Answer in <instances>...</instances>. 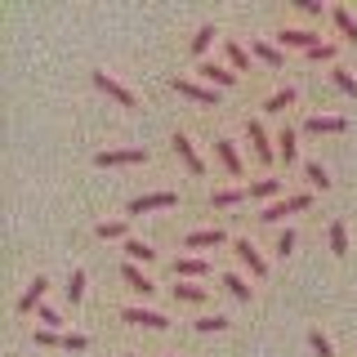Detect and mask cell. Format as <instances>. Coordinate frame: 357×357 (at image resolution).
I'll return each instance as SVG.
<instances>
[{
  "label": "cell",
  "mask_w": 357,
  "mask_h": 357,
  "mask_svg": "<svg viewBox=\"0 0 357 357\" xmlns=\"http://www.w3.org/2000/svg\"><path fill=\"white\" fill-rule=\"evenodd\" d=\"M308 206H312V192H295V197H286V201L264 206V210H259V223H282L290 210H308Z\"/></svg>",
  "instance_id": "cell-1"
},
{
  "label": "cell",
  "mask_w": 357,
  "mask_h": 357,
  "mask_svg": "<svg viewBox=\"0 0 357 357\" xmlns=\"http://www.w3.org/2000/svg\"><path fill=\"white\" fill-rule=\"evenodd\" d=\"M174 89H178V94H188L192 103H206V107H223V98H219V89H215V85H197V81H178V76H174Z\"/></svg>",
  "instance_id": "cell-2"
},
{
  "label": "cell",
  "mask_w": 357,
  "mask_h": 357,
  "mask_svg": "<svg viewBox=\"0 0 357 357\" xmlns=\"http://www.w3.org/2000/svg\"><path fill=\"white\" fill-rule=\"evenodd\" d=\"M178 206V192H148V197H134L130 201V215H148V210H170Z\"/></svg>",
  "instance_id": "cell-3"
},
{
  "label": "cell",
  "mask_w": 357,
  "mask_h": 357,
  "mask_svg": "<svg viewBox=\"0 0 357 357\" xmlns=\"http://www.w3.org/2000/svg\"><path fill=\"white\" fill-rule=\"evenodd\" d=\"M277 45H295V50H312V45H321V31H308V27H282L277 31Z\"/></svg>",
  "instance_id": "cell-4"
},
{
  "label": "cell",
  "mask_w": 357,
  "mask_h": 357,
  "mask_svg": "<svg viewBox=\"0 0 357 357\" xmlns=\"http://www.w3.org/2000/svg\"><path fill=\"white\" fill-rule=\"evenodd\" d=\"M245 139H250V148H255V156H259L264 165H268V161H273V156H277V148H273V143H268L264 126H259V121H250V116H245Z\"/></svg>",
  "instance_id": "cell-5"
},
{
  "label": "cell",
  "mask_w": 357,
  "mask_h": 357,
  "mask_svg": "<svg viewBox=\"0 0 357 357\" xmlns=\"http://www.w3.org/2000/svg\"><path fill=\"white\" fill-rule=\"evenodd\" d=\"M121 321H130V326H152V331L170 326V317H165V312H152V308H121Z\"/></svg>",
  "instance_id": "cell-6"
},
{
  "label": "cell",
  "mask_w": 357,
  "mask_h": 357,
  "mask_svg": "<svg viewBox=\"0 0 357 357\" xmlns=\"http://www.w3.org/2000/svg\"><path fill=\"white\" fill-rule=\"evenodd\" d=\"M94 85H98V89H103V94H107V98H116V103H121V107H134V103H139V98H134V94H130V89H126V85H121V81H112V76H107V72H94Z\"/></svg>",
  "instance_id": "cell-7"
},
{
  "label": "cell",
  "mask_w": 357,
  "mask_h": 357,
  "mask_svg": "<svg viewBox=\"0 0 357 357\" xmlns=\"http://www.w3.org/2000/svg\"><path fill=\"white\" fill-rule=\"evenodd\" d=\"M232 250H237V259H241L245 268H250L255 277H268V259H264V255H259V250L250 245V237H241L237 245H232Z\"/></svg>",
  "instance_id": "cell-8"
},
{
  "label": "cell",
  "mask_w": 357,
  "mask_h": 357,
  "mask_svg": "<svg viewBox=\"0 0 357 357\" xmlns=\"http://www.w3.org/2000/svg\"><path fill=\"white\" fill-rule=\"evenodd\" d=\"M304 130L308 134H344V130H349V121H344V116H321V112H317V116L304 121Z\"/></svg>",
  "instance_id": "cell-9"
},
{
  "label": "cell",
  "mask_w": 357,
  "mask_h": 357,
  "mask_svg": "<svg viewBox=\"0 0 357 357\" xmlns=\"http://www.w3.org/2000/svg\"><path fill=\"white\" fill-rule=\"evenodd\" d=\"M170 143H174V152L188 161V170H192V174H206V161L197 156V148H192V139H188V134H174Z\"/></svg>",
  "instance_id": "cell-10"
},
{
  "label": "cell",
  "mask_w": 357,
  "mask_h": 357,
  "mask_svg": "<svg viewBox=\"0 0 357 357\" xmlns=\"http://www.w3.org/2000/svg\"><path fill=\"white\" fill-rule=\"evenodd\" d=\"M121 277H126L130 290H139V295H152V290H156V282H152L148 273H143L139 264H121Z\"/></svg>",
  "instance_id": "cell-11"
},
{
  "label": "cell",
  "mask_w": 357,
  "mask_h": 357,
  "mask_svg": "<svg viewBox=\"0 0 357 357\" xmlns=\"http://www.w3.org/2000/svg\"><path fill=\"white\" fill-rule=\"evenodd\" d=\"M94 161H98V165H143V161H148V152H143V148H130V152H98Z\"/></svg>",
  "instance_id": "cell-12"
},
{
  "label": "cell",
  "mask_w": 357,
  "mask_h": 357,
  "mask_svg": "<svg viewBox=\"0 0 357 357\" xmlns=\"http://www.w3.org/2000/svg\"><path fill=\"white\" fill-rule=\"evenodd\" d=\"M223 241H228V232H223V228H201V232H188V237H183L188 250H201V245H223Z\"/></svg>",
  "instance_id": "cell-13"
},
{
  "label": "cell",
  "mask_w": 357,
  "mask_h": 357,
  "mask_svg": "<svg viewBox=\"0 0 357 357\" xmlns=\"http://www.w3.org/2000/svg\"><path fill=\"white\" fill-rule=\"evenodd\" d=\"M45 290H50V282L45 277H36L27 290H22V299H18V312H36L40 308V299H45Z\"/></svg>",
  "instance_id": "cell-14"
},
{
  "label": "cell",
  "mask_w": 357,
  "mask_h": 357,
  "mask_svg": "<svg viewBox=\"0 0 357 357\" xmlns=\"http://www.w3.org/2000/svg\"><path fill=\"white\" fill-rule=\"evenodd\" d=\"M197 76L210 81V85H237V72H228V67H219V63H201Z\"/></svg>",
  "instance_id": "cell-15"
},
{
  "label": "cell",
  "mask_w": 357,
  "mask_h": 357,
  "mask_svg": "<svg viewBox=\"0 0 357 357\" xmlns=\"http://www.w3.org/2000/svg\"><path fill=\"white\" fill-rule=\"evenodd\" d=\"M215 152H219V161H223V170H228L232 178H241V156H237V148H232L228 139H215Z\"/></svg>",
  "instance_id": "cell-16"
},
{
  "label": "cell",
  "mask_w": 357,
  "mask_h": 357,
  "mask_svg": "<svg viewBox=\"0 0 357 357\" xmlns=\"http://www.w3.org/2000/svg\"><path fill=\"white\" fill-rule=\"evenodd\" d=\"M282 197V178H255L250 183V201H277Z\"/></svg>",
  "instance_id": "cell-17"
},
{
  "label": "cell",
  "mask_w": 357,
  "mask_h": 357,
  "mask_svg": "<svg viewBox=\"0 0 357 357\" xmlns=\"http://www.w3.org/2000/svg\"><path fill=\"white\" fill-rule=\"evenodd\" d=\"M331 18H335V27L344 31V40L357 45V18L349 14V9H344V5H335V9H331Z\"/></svg>",
  "instance_id": "cell-18"
},
{
  "label": "cell",
  "mask_w": 357,
  "mask_h": 357,
  "mask_svg": "<svg viewBox=\"0 0 357 357\" xmlns=\"http://www.w3.org/2000/svg\"><path fill=\"white\" fill-rule=\"evenodd\" d=\"M326 241H331V255L335 259H344V255H349V228H344L340 219L331 223V232H326Z\"/></svg>",
  "instance_id": "cell-19"
},
{
  "label": "cell",
  "mask_w": 357,
  "mask_h": 357,
  "mask_svg": "<svg viewBox=\"0 0 357 357\" xmlns=\"http://www.w3.org/2000/svg\"><path fill=\"white\" fill-rule=\"evenodd\" d=\"M126 255H130V264H152V259H156V250H152L148 241H139V237L126 241Z\"/></svg>",
  "instance_id": "cell-20"
},
{
  "label": "cell",
  "mask_w": 357,
  "mask_h": 357,
  "mask_svg": "<svg viewBox=\"0 0 357 357\" xmlns=\"http://www.w3.org/2000/svg\"><path fill=\"white\" fill-rule=\"evenodd\" d=\"M174 277H210V264L206 259H178L174 264Z\"/></svg>",
  "instance_id": "cell-21"
},
{
  "label": "cell",
  "mask_w": 357,
  "mask_h": 357,
  "mask_svg": "<svg viewBox=\"0 0 357 357\" xmlns=\"http://www.w3.org/2000/svg\"><path fill=\"white\" fill-rule=\"evenodd\" d=\"M245 197H250V188H219L210 201H215V206H241Z\"/></svg>",
  "instance_id": "cell-22"
},
{
  "label": "cell",
  "mask_w": 357,
  "mask_h": 357,
  "mask_svg": "<svg viewBox=\"0 0 357 357\" xmlns=\"http://www.w3.org/2000/svg\"><path fill=\"white\" fill-rule=\"evenodd\" d=\"M295 152H299V148H295V130L286 126L282 134H277V156H282V161L290 165V161H295Z\"/></svg>",
  "instance_id": "cell-23"
},
{
  "label": "cell",
  "mask_w": 357,
  "mask_h": 357,
  "mask_svg": "<svg viewBox=\"0 0 357 357\" xmlns=\"http://www.w3.org/2000/svg\"><path fill=\"white\" fill-rule=\"evenodd\" d=\"M255 54L268 63V67H286V59H282V50H277L273 40H255Z\"/></svg>",
  "instance_id": "cell-24"
},
{
  "label": "cell",
  "mask_w": 357,
  "mask_h": 357,
  "mask_svg": "<svg viewBox=\"0 0 357 357\" xmlns=\"http://www.w3.org/2000/svg\"><path fill=\"white\" fill-rule=\"evenodd\" d=\"M94 232H98L103 241H121V237H126V219H103Z\"/></svg>",
  "instance_id": "cell-25"
},
{
  "label": "cell",
  "mask_w": 357,
  "mask_h": 357,
  "mask_svg": "<svg viewBox=\"0 0 357 357\" xmlns=\"http://www.w3.org/2000/svg\"><path fill=\"white\" fill-rule=\"evenodd\" d=\"M331 81H335V89H344V94H353V98H357V76L349 72V67H335Z\"/></svg>",
  "instance_id": "cell-26"
},
{
  "label": "cell",
  "mask_w": 357,
  "mask_h": 357,
  "mask_svg": "<svg viewBox=\"0 0 357 357\" xmlns=\"http://www.w3.org/2000/svg\"><path fill=\"white\" fill-rule=\"evenodd\" d=\"M290 103H295V85L277 89V94H273V98H268V103H264V112H286Z\"/></svg>",
  "instance_id": "cell-27"
},
{
  "label": "cell",
  "mask_w": 357,
  "mask_h": 357,
  "mask_svg": "<svg viewBox=\"0 0 357 357\" xmlns=\"http://www.w3.org/2000/svg\"><path fill=\"white\" fill-rule=\"evenodd\" d=\"M215 36H219V31H215V22H206V27H197V36H192V54H206L210 45H215Z\"/></svg>",
  "instance_id": "cell-28"
},
{
  "label": "cell",
  "mask_w": 357,
  "mask_h": 357,
  "mask_svg": "<svg viewBox=\"0 0 357 357\" xmlns=\"http://www.w3.org/2000/svg\"><path fill=\"white\" fill-rule=\"evenodd\" d=\"M335 54H340V50H335V40H321V45H312L304 59L308 63H335Z\"/></svg>",
  "instance_id": "cell-29"
},
{
  "label": "cell",
  "mask_w": 357,
  "mask_h": 357,
  "mask_svg": "<svg viewBox=\"0 0 357 357\" xmlns=\"http://www.w3.org/2000/svg\"><path fill=\"white\" fill-rule=\"evenodd\" d=\"M228 63L237 67V72H250V54H245V45H237V40H228Z\"/></svg>",
  "instance_id": "cell-30"
},
{
  "label": "cell",
  "mask_w": 357,
  "mask_h": 357,
  "mask_svg": "<svg viewBox=\"0 0 357 357\" xmlns=\"http://www.w3.org/2000/svg\"><path fill=\"white\" fill-rule=\"evenodd\" d=\"M304 174H308V183H312V188H321V192L331 188V174L321 170V161H308V165H304Z\"/></svg>",
  "instance_id": "cell-31"
},
{
  "label": "cell",
  "mask_w": 357,
  "mask_h": 357,
  "mask_svg": "<svg viewBox=\"0 0 357 357\" xmlns=\"http://www.w3.org/2000/svg\"><path fill=\"white\" fill-rule=\"evenodd\" d=\"M174 299H188V304H201V299H206V290H201V286H192V282H178V286H174Z\"/></svg>",
  "instance_id": "cell-32"
},
{
  "label": "cell",
  "mask_w": 357,
  "mask_h": 357,
  "mask_svg": "<svg viewBox=\"0 0 357 357\" xmlns=\"http://www.w3.org/2000/svg\"><path fill=\"white\" fill-rule=\"evenodd\" d=\"M223 286H228V290H232V295H237V299H241V304H250V286H245V282H241V277H237V273H228V277H223Z\"/></svg>",
  "instance_id": "cell-33"
},
{
  "label": "cell",
  "mask_w": 357,
  "mask_h": 357,
  "mask_svg": "<svg viewBox=\"0 0 357 357\" xmlns=\"http://www.w3.org/2000/svg\"><path fill=\"white\" fill-rule=\"evenodd\" d=\"M192 326H197L201 335H210V331H228V317H219V312H215V317H197Z\"/></svg>",
  "instance_id": "cell-34"
},
{
  "label": "cell",
  "mask_w": 357,
  "mask_h": 357,
  "mask_svg": "<svg viewBox=\"0 0 357 357\" xmlns=\"http://www.w3.org/2000/svg\"><path fill=\"white\" fill-rule=\"evenodd\" d=\"M81 295H85V273L76 268V273H72V282H67V299H72V304H81Z\"/></svg>",
  "instance_id": "cell-35"
},
{
  "label": "cell",
  "mask_w": 357,
  "mask_h": 357,
  "mask_svg": "<svg viewBox=\"0 0 357 357\" xmlns=\"http://www.w3.org/2000/svg\"><path fill=\"white\" fill-rule=\"evenodd\" d=\"M308 344H312V353H317V357H335L331 340H326V335H321V331H312V335H308Z\"/></svg>",
  "instance_id": "cell-36"
},
{
  "label": "cell",
  "mask_w": 357,
  "mask_h": 357,
  "mask_svg": "<svg viewBox=\"0 0 357 357\" xmlns=\"http://www.w3.org/2000/svg\"><path fill=\"white\" fill-rule=\"evenodd\" d=\"M273 250H277V255L286 259V255L295 250V232H290V228H282V232H277V245H273Z\"/></svg>",
  "instance_id": "cell-37"
},
{
  "label": "cell",
  "mask_w": 357,
  "mask_h": 357,
  "mask_svg": "<svg viewBox=\"0 0 357 357\" xmlns=\"http://www.w3.org/2000/svg\"><path fill=\"white\" fill-rule=\"evenodd\" d=\"M36 321H45V331H59V326H63V317H59L54 308H45V304L36 308Z\"/></svg>",
  "instance_id": "cell-38"
},
{
  "label": "cell",
  "mask_w": 357,
  "mask_h": 357,
  "mask_svg": "<svg viewBox=\"0 0 357 357\" xmlns=\"http://www.w3.org/2000/svg\"><path fill=\"white\" fill-rule=\"evenodd\" d=\"M85 344H89V340H85V335H76V331H72V335H63V349H67V353H81Z\"/></svg>",
  "instance_id": "cell-39"
},
{
  "label": "cell",
  "mask_w": 357,
  "mask_h": 357,
  "mask_svg": "<svg viewBox=\"0 0 357 357\" xmlns=\"http://www.w3.org/2000/svg\"><path fill=\"white\" fill-rule=\"evenodd\" d=\"M36 344H40V349H54V344H63V335H54V331H36Z\"/></svg>",
  "instance_id": "cell-40"
},
{
  "label": "cell",
  "mask_w": 357,
  "mask_h": 357,
  "mask_svg": "<svg viewBox=\"0 0 357 357\" xmlns=\"http://www.w3.org/2000/svg\"><path fill=\"white\" fill-rule=\"evenodd\" d=\"M299 9H304V14H312V18H321V0H295Z\"/></svg>",
  "instance_id": "cell-41"
},
{
  "label": "cell",
  "mask_w": 357,
  "mask_h": 357,
  "mask_svg": "<svg viewBox=\"0 0 357 357\" xmlns=\"http://www.w3.org/2000/svg\"><path fill=\"white\" fill-rule=\"evenodd\" d=\"M126 357H134V353H126Z\"/></svg>",
  "instance_id": "cell-42"
},
{
  "label": "cell",
  "mask_w": 357,
  "mask_h": 357,
  "mask_svg": "<svg viewBox=\"0 0 357 357\" xmlns=\"http://www.w3.org/2000/svg\"><path fill=\"white\" fill-rule=\"evenodd\" d=\"M174 357H178V353H174Z\"/></svg>",
  "instance_id": "cell-43"
}]
</instances>
